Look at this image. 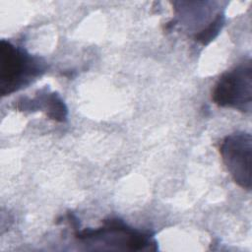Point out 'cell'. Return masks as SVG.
<instances>
[{"label":"cell","instance_id":"6da1fadb","mask_svg":"<svg viewBox=\"0 0 252 252\" xmlns=\"http://www.w3.org/2000/svg\"><path fill=\"white\" fill-rule=\"evenodd\" d=\"M46 70L45 62L23 47L2 39L0 44V92L11 94L34 81Z\"/></svg>","mask_w":252,"mask_h":252},{"label":"cell","instance_id":"7a4b0ae2","mask_svg":"<svg viewBox=\"0 0 252 252\" xmlns=\"http://www.w3.org/2000/svg\"><path fill=\"white\" fill-rule=\"evenodd\" d=\"M86 244L107 245L110 249L148 251L157 249V241L148 232L134 229L122 220L110 219L96 228H87L76 233Z\"/></svg>","mask_w":252,"mask_h":252},{"label":"cell","instance_id":"3957f363","mask_svg":"<svg viewBox=\"0 0 252 252\" xmlns=\"http://www.w3.org/2000/svg\"><path fill=\"white\" fill-rule=\"evenodd\" d=\"M212 98L219 106L249 112L252 103L250 60L222 74L214 88Z\"/></svg>","mask_w":252,"mask_h":252},{"label":"cell","instance_id":"277c9868","mask_svg":"<svg viewBox=\"0 0 252 252\" xmlns=\"http://www.w3.org/2000/svg\"><path fill=\"white\" fill-rule=\"evenodd\" d=\"M220 153L235 183L249 191L251 189V135L243 131L227 135L220 144Z\"/></svg>","mask_w":252,"mask_h":252},{"label":"cell","instance_id":"5b68a950","mask_svg":"<svg viewBox=\"0 0 252 252\" xmlns=\"http://www.w3.org/2000/svg\"><path fill=\"white\" fill-rule=\"evenodd\" d=\"M223 23L224 15L223 13L220 12L218 16L215 18V20L205 30H203L201 32L195 35V39L204 45L208 44L212 39H214L218 35L220 31L221 30V27L223 26Z\"/></svg>","mask_w":252,"mask_h":252}]
</instances>
